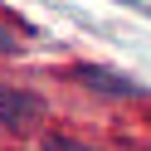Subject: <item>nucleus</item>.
Wrapping results in <instances>:
<instances>
[{"label":"nucleus","instance_id":"obj_4","mask_svg":"<svg viewBox=\"0 0 151 151\" xmlns=\"http://www.w3.org/2000/svg\"><path fill=\"white\" fill-rule=\"evenodd\" d=\"M20 44H15V34H5V24H0V54H15Z\"/></svg>","mask_w":151,"mask_h":151},{"label":"nucleus","instance_id":"obj_2","mask_svg":"<svg viewBox=\"0 0 151 151\" xmlns=\"http://www.w3.org/2000/svg\"><path fill=\"white\" fill-rule=\"evenodd\" d=\"M34 112H44L34 93L0 88V122H5V127H15V132H20V127H29V122H34Z\"/></svg>","mask_w":151,"mask_h":151},{"label":"nucleus","instance_id":"obj_1","mask_svg":"<svg viewBox=\"0 0 151 151\" xmlns=\"http://www.w3.org/2000/svg\"><path fill=\"white\" fill-rule=\"evenodd\" d=\"M73 78H78V83H88L93 93H107V98H141V93H146L137 78H122V73L98 68V63H78V68H73Z\"/></svg>","mask_w":151,"mask_h":151},{"label":"nucleus","instance_id":"obj_3","mask_svg":"<svg viewBox=\"0 0 151 151\" xmlns=\"http://www.w3.org/2000/svg\"><path fill=\"white\" fill-rule=\"evenodd\" d=\"M49 151H93V146H78V141H63V137H54V141H49Z\"/></svg>","mask_w":151,"mask_h":151}]
</instances>
